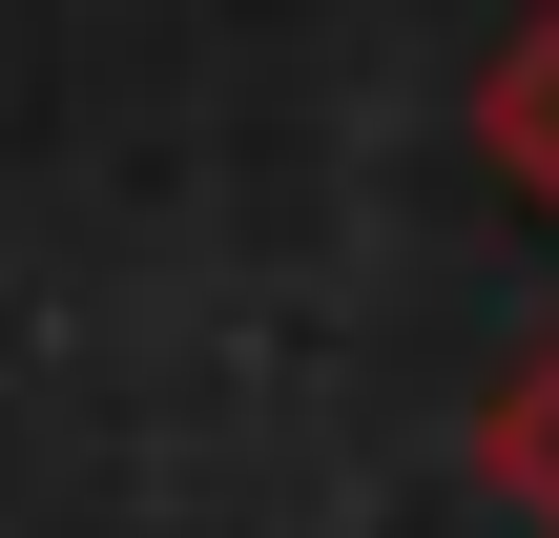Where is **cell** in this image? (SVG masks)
Listing matches in <instances>:
<instances>
[{
	"label": "cell",
	"instance_id": "obj_2",
	"mask_svg": "<svg viewBox=\"0 0 559 538\" xmlns=\"http://www.w3.org/2000/svg\"><path fill=\"white\" fill-rule=\"evenodd\" d=\"M477 477L519 498V538H559V332H539V373H498V415H477Z\"/></svg>",
	"mask_w": 559,
	"mask_h": 538
},
{
	"label": "cell",
	"instance_id": "obj_1",
	"mask_svg": "<svg viewBox=\"0 0 559 538\" xmlns=\"http://www.w3.org/2000/svg\"><path fill=\"white\" fill-rule=\"evenodd\" d=\"M477 166H498L519 207H559V0L498 41V62H477Z\"/></svg>",
	"mask_w": 559,
	"mask_h": 538
}]
</instances>
